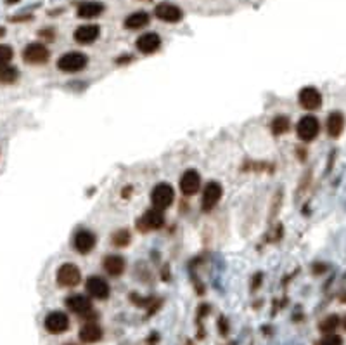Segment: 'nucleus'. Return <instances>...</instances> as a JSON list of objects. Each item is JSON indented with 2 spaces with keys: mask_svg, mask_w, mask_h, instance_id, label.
Instances as JSON below:
<instances>
[{
  "mask_svg": "<svg viewBox=\"0 0 346 345\" xmlns=\"http://www.w3.org/2000/svg\"><path fill=\"white\" fill-rule=\"evenodd\" d=\"M89 65V58L83 52H66L57 59V68L64 73H78Z\"/></svg>",
  "mask_w": 346,
  "mask_h": 345,
  "instance_id": "nucleus-1",
  "label": "nucleus"
},
{
  "mask_svg": "<svg viewBox=\"0 0 346 345\" xmlns=\"http://www.w3.org/2000/svg\"><path fill=\"white\" fill-rule=\"evenodd\" d=\"M175 200V189L168 182H159L158 186H154L151 193V203L154 208L158 210H166L172 207Z\"/></svg>",
  "mask_w": 346,
  "mask_h": 345,
  "instance_id": "nucleus-2",
  "label": "nucleus"
},
{
  "mask_svg": "<svg viewBox=\"0 0 346 345\" xmlns=\"http://www.w3.org/2000/svg\"><path fill=\"white\" fill-rule=\"evenodd\" d=\"M319 132H320V123L313 115L301 116L298 125H296V134H298L299 139L305 140V142L313 140L317 136H319Z\"/></svg>",
  "mask_w": 346,
  "mask_h": 345,
  "instance_id": "nucleus-3",
  "label": "nucleus"
},
{
  "mask_svg": "<svg viewBox=\"0 0 346 345\" xmlns=\"http://www.w3.org/2000/svg\"><path fill=\"white\" fill-rule=\"evenodd\" d=\"M82 281V273L75 264H62L57 269V284L64 288L78 286Z\"/></svg>",
  "mask_w": 346,
  "mask_h": 345,
  "instance_id": "nucleus-4",
  "label": "nucleus"
},
{
  "mask_svg": "<svg viewBox=\"0 0 346 345\" xmlns=\"http://www.w3.org/2000/svg\"><path fill=\"white\" fill-rule=\"evenodd\" d=\"M223 195L222 184L216 181H211L204 186V191H202V200H201V207L204 212H211L216 207V203L220 202Z\"/></svg>",
  "mask_w": 346,
  "mask_h": 345,
  "instance_id": "nucleus-5",
  "label": "nucleus"
},
{
  "mask_svg": "<svg viewBox=\"0 0 346 345\" xmlns=\"http://www.w3.org/2000/svg\"><path fill=\"white\" fill-rule=\"evenodd\" d=\"M44 326L49 333H52V335H61V333H64L66 330L69 328V318H68V314H64V312H61V311L49 312L44 321Z\"/></svg>",
  "mask_w": 346,
  "mask_h": 345,
  "instance_id": "nucleus-6",
  "label": "nucleus"
},
{
  "mask_svg": "<svg viewBox=\"0 0 346 345\" xmlns=\"http://www.w3.org/2000/svg\"><path fill=\"white\" fill-rule=\"evenodd\" d=\"M23 59L28 65H44L49 59V49L40 42L28 44L23 51Z\"/></svg>",
  "mask_w": 346,
  "mask_h": 345,
  "instance_id": "nucleus-7",
  "label": "nucleus"
},
{
  "mask_svg": "<svg viewBox=\"0 0 346 345\" xmlns=\"http://www.w3.org/2000/svg\"><path fill=\"white\" fill-rule=\"evenodd\" d=\"M298 103L308 111H315L322 106V94L315 87H303L298 94Z\"/></svg>",
  "mask_w": 346,
  "mask_h": 345,
  "instance_id": "nucleus-8",
  "label": "nucleus"
},
{
  "mask_svg": "<svg viewBox=\"0 0 346 345\" xmlns=\"http://www.w3.org/2000/svg\"><path fill=\"white\" fill-rule=\"evenodd\" d=\"M154 14L158 19L165 21V23H172V24L182 21V17H184V12H182L180 7L175 5V3H170V2L158 3V5L154 7Z\"/></svg>",
  "mask_w": 346,
  "mask_h": 345,
  "instance_id": "nucleus-9",
  "label": "nucleus"
},
{
  "mask_svg": "<svg viewBox=\"0 0 346 345\" xmlns=\"http://www.w3.org/2000/svg\"><path fill=\"white\" fill-rule=\"evenodd\" d=\"M85 288H87V291H89L90 297L97 298V300H104V298H107L109 297V291H111L107 281L100 276H90L85 283Z\"/></svg>",
  "mask_w": 346,
  "mask_h": 345,
  "instance_id": "nucleus-10",
  "label": "nucleus"
},
{
  "mask_svg": "<svg viewBox=\"0 0 346 345\" xmlns=\"http://www.w3.org/2000/svg\"><path fill=\"white\" fill-rule=\"evenodd\" d=\"M97 243V238L96 234H94L92 231L89 229H80L76 231L75 238H73V246H75V250L78 253H90L94 250V246H96Z\"/></svg>",
  "mask_w": 346,
  "mask_h": 345,
  "instance_id": "nucleus-11",
  "label": "nucleus"
},
{
  "mask_svg": "<svg viewBox=\"0 0 346 345\" xmlns=\"http://www.w3.org/2000/svg\"><path fill=\"white\" fill-rule=\"evenodd\" d=\"M201 189V175L198 170L191 168V170H185L184 175L180 179V191L185 196H192Z\"/></svg>",
  "mask_w": 346,
  "mask_h": 345,
  "instance_id": "nucleus-12",
  "label": "nucleus"
},
{
  "mask_svg": "<svg viewBox=\"0 0 346 345\" xmlns=\"http://www.w3.org/2000/svg\"><path fill=\"white\" fill-rule=\"evenodd\" d=\"M165 224V217H163V210H158L152 207L151 210L144 213L139 220V229L141 231H152V229H159Z\"/></svg>",
  "mask_w": 346,
  "mask_h": 345,
  "instance_id": "nucleus-13",
  "label": "nucleus"
},
{
  "mask_svg": "<svg viewBox=\"0 0 346 345\" xmlns=\"http://www.w3.org/2000/svg\"><path fill=\"white\" fill-rule=\"evenodd\" d=\"M66 305L69 311L82 316V318H92V304L85 295H71L66 298Z\"/></svg>",
  "mask_w": 346,
  "mask_h": 345,
  "instance_id": "nucleus-14",
  "label": "nucleus"
},
{
  "mask_svg": "<svg viewBox=\"0 0 346 345\" xmlns=\"http://www.w3.org/2000/svg\"><path fill=\"white\" fill-rule=\"evenodd\" d=\"M135 45H137V51L142 52V54H154L161 47V37L154 31H149V33L141 35L135 42Z\"/></svg>",
  "mask_w": 346,
  "mask_h": 345,
  "instance_id": "nucleus-15",
  "label": "nucleus"
},
{
  "mask_svg": "<svg viewBox=\"0 0 346 345\" xmlns=\"http://www.w3.org/2000/svg\"><path fill=\"white\" fill-rule=\"evenodd\" d=\"M99 35H100V28L97 26V24H82V26H78L75 30L73 38H75V42H78V44L89 45V44H92V42H96L97 38H99Z\"/></svg>",
  "mask_w": 346,
  "mask_h": 345,
  "instance_id": "nucleus-16",
  "label": "nucleus"
},
{
  "mask_svg": "<svg viewBox=\"0 0 346 345\" xmlns=\"http://www.w3.org/2000/svg\"><path fill=\"white\" fill-rule=\"evenodd\" d=\"M102 12L104 3L97 0H83L78 3V9H76V16L82 19H94V17H99Z\"/></svg>",
  "mask_w": 346,
  "mask_h": 345,
  "instance_id": "nucleus-17",
  "label": "nucleus"
},
{
  "mask_svg": "<svg viewBox=\"0 0 346 345\" xmlns=\"http://www.w3.org/2000/svg\"><path fill=\"white\" fill-rule=\"evenodd\" d=\"M102 267L109 276L116 277V276H120V274H123L125 267H127V262H125V259L121 255H107V257H104V260H102Z\"/></svg>",
  "mask_w": 346,
  "mask_h": 345,
  "instance_id": "nucleus-18",
  "label": "nucleus"
},
{
  "mask_svg": "<svg viewBox=\"0 0 346 345\" xmlns=\"http://www.w3.org/2000/svg\"><path fill=\"white\" fill-rule=\"evenodd\" d=\"M343 130H345V115L341 111H333V113L327 116V134L333 139H338L343 134Z\"/></svg>",
  "mask_w": 346,
  "mask_h": 345,
  "instance_id": "nucleus-19",
  "label": "nucleus"
},
{
  "mask_svg": "<svg viewBox=\"0 0 346 345\" xmlns=\"http://www.w3.org/2000/svg\"><path fill=\"white\" fill-rule=\"evenodd\" d=\"M151 16L146 10H137V12H132L125 17V28L127 30H141V28L148 26Z\"/></svg>",
  "mask_w": 346,
  "mask_h": 345,
  "instance_id": "nucleus-20",
  "label": "nucleus"
},
{
  "mask_svg": "<svg viewBox=\"0 0 346 345\" xmlns=\"http://www.w3.org/2000/svg\"><path fill=\"white\" fill-rule=\"evenodd\" d=\"M102 339V328L97 323H87L80 330V340L85 344H96Z\"/></svg>",
  "mask_w": 346,
  "mask_h": 345,
  "instance_id": "nucleus-21",
  "label": "nucleus"
},
{
  "mask_svg": "<svg viewBox=\"0 0 346 345\" xmlns=\"http://www.w3.org/2000/svg\"><path fill=\"white\" fill-rule=\"evenodd\" d=\"M19 78V71H17L16 66L12 65H0V83H3V85H10V83H14L16 80Z\"/></svg>",
  "mask_w": 346,
  "mask_h": 345,
  "instance_id": "nucleus-22",
  "label": "nucleus"
},
{
  "mask_svg": "<svg viewBox=\"0 0 346 345\" xmlns=\"http://www.w3.org/2000/svg\"><path fill=\"white\" fill-rule=\"evenodd\" d=\"M289 127H291L289 118L284 115H279L272 120V134H274V136H282V134H286L289 130Z\"/></svg>",
  "mask_w": 346,
  "mask_h": 345,
  "instance_id": "nucleus-23",
  "label": "nucleus"
},
{
  "mask_svg": "<svg viewBox=\"0 0 346 345\" xmlns=\"http://www.w3.org/2000/svg\"><path fill=\"white\" fill-rule=\"evenodd\" d=\"M340 318H338L336 314H331V316H327L326 319H322V321H320V325H319V330L322 333H334L336 332V328L338 326H340Z\"/></svg>",
  "mask_w": 346,
  "mask_h": 345,
  "instance_id": "nucleus-24",
  "label": "nucleus"
},
{
  "mask_svg": "<svg viewBox=\"0 0 346 345\" xmlns=\"http://www.w3.org/2000/svg\"><path fill=\"white\" fill-rule=\"evenodd\" d=\"M130 239H132L130 231H127V229H118V231L113 234L111 241H113L114 246H128V245H130Z\"/></svg>",
  "mask_w": 346,
  "mask_h": 345,
  "instance_id": "nucleus-25",
  "label": "nucleus"
},
{
  "mask_svg": "<svg viewBox=\"0 0 346 345\" xmlns=\"http://www.w3.org/2000/svg\"><path fill=\"white\" fill-rule=\"evenodd\" d=\"M315 345H343V339L336 333H327L319 342H315Z\"/></svg>",
  "mask_w": 346,
  "mask_h": 345,
  "instance_id": "nucleus-26",
  "label": "nucleus"
},
{
  "mask_svg": "<svg viewBox=\"0 0 346 345\" xmlns=\"http://www.w3.org/2000/svg\"><path fill=\"white\" fill-rule=\"evenodd\" d=\"M12 58H14L12 47L5 44H0V65H7V63H10Z\"/></svg>",
  "mask_w": 346,
  "mask_h": 345,
  "instance_id": "nucleus-27",
  "label": "nucleus"
},
{
  "mask_svg": "<svg viewBox=\"0 0 346 345\" xmlns=\"http://www.w3.org/2000/svg\"><path fill=\"white\" fill-rule=\"evenodd\" d=\"M40 37H44L45 40H54L55 38V31L52 30V28H44V30H40Z\"/></svg>",
  "mask_w": 346,
  "mask_h": 345,
  "instance_id": "nucleus-28",
  "label": "nucleus"
},
{
  "mask_svg": "<svg viewBox=\"0 0 346 345\" xmlns=\"http://www.w3.org/2000/svg\"><path fill=\"white\" fill-rule=\"evenodd\" d=\"M31 19V16L30 14H26V16H14V17H10L9 21H12V23H19V21H30Z\"/></svg>",
  "mask_w": 346,
  "mask_h": 345,
  "instance_id": "nucleus-29",
  "label": "nucleus"
},
{
  "mask_svg": "<svg viewBox=\"0 0 346 345\" xmlns=\"http://www.w3.org/2000/svg\"><path fill=\"white\" fill-rule=\"evenodd\" d=\"M127 61H132V56H123V58L116 59V63H120V65H123V63H127Z\"/></svg>",
  "mask_w": 346,
  "mask_h": 345,
  "instance_id": "nucleus-30",
  "label": "nucleus"
},
{
  "mask_svg": "<svg viewBox=\"0 0 346 345\" xmlns=\"http://www.w3.org/2000/svg\"><path fill=\"white\" fill-rule=\"evenodd\" d=\"M313 271H315V274H320L322 271H326V266H319L317 264V266H313Z\"/></svg>",
  "mask_w": 346,
  "mask_h": 345,
  "instance_id": "nucleus-31",
  "label": "nucleus"
},
{
  "mask_svg": "<svg viewBox=\"0 0 346 345\" xmlns=\"http://www.w3.org/2000/svg\"><path fill=\"white\" fill-rule=\"evenodd\" d=\"M156 340H158V335L154 333V335H152V339H148V344H149V345H154Z\"/></svg>",
  "mask_w": 346,
  "mask_h": 345,
  "instance_id": "nucleus-32",
  "label": "nucleus"
},
{
  "mask_svg": "<svg viewBox=\"0 0 346 345\" xmlns=\"http://www.w3.org/2000/svg\"><path fill=\"white\" fill-rule=\"evenodd\" d=\"M2 37H5V28L0 26V38H2Z\"/></svg>",
  "mask_w": 346,
  "mask_h": 345,
  "instance_id": "nucleus-33",
  "label": "nucleus"
},
{
  "mask_svg": "<svg viewBox=\"0 0 346 345\" xmlns=\"http://www.w3.org/2000/svg\"><path fill=\"white\" fill-rule=\"evenodd\" d=\"M340 300L343 302V304H346V291H345V293H343V295H341V297H340Z\"/></svg>",
  "mask_w": 346,
  "mask_h": 345,
  "instance_id": "nucleus-34",
  "label": "nucleus"
},
{
  "mask_svg": "<svg viewBox=\"0 0 346 345\" xmlns=\"http://www.w3.org/2000/svg\"><path fill=\"white\" fill-rule=\"evenodd\" d=\"M343 328L346 330V316H345V319H343Z\"/></svg>",
  "mask_w": 346,
  "mask_h": 345,
  "instance_id": "nucleus-35",
  "label": "nucleus"
},
{
  "mask_svg": "<svg viewBox=\"0 0 346 345\" xmlns=\"http://www.w3.org/2000/svg\"><path fill=\"white\" fill-rule=\"evenodd\" d=\"M64 345H76V344H64Z\"/></svg>",
  "mask_w": 346,
  "mask_h": 345,
  "instance_id": "nucleus-36",
  "label": "nucleus"
},
{
  "mask_svg": "<svg viewBox=\"0 0 346 345\" xmlns=\"http://www.w3.org/2000/svg\"><path fill=\"white\" fill-rule=\"evenodd\" d=\"M144 2H149V0H144Z\"/></svg>",
  "mask_w": 346,
  "mask_h": 345,
  "instance_id": "nucleus-37",
  "label": "nucleus"
}]
</instances>
